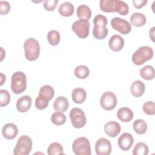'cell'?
<instances>
[{
    "mask_svg": "<svg viewBox=\"0 0 155 155\" xmlns=\"http://www.w3.org/2000/svg\"><path fill=\"white\" fill-rule=\"evenodd\" d=\"M154 27H153L150 30V37L151 38V40L154 42Z\"/></svg>",
    "mask_w": 155,
    "mask_h": 155,
    "instance_id": "60d3db41",
    "label": "cell"
},
{
    "mask_svg": "<svg viewBox=\"0 0 155 155\" xmlns=\"http://www.w3.org/2000/svg\"><path fill=\"white\" fill-rule=\"evenodd\" d=\"M133 127L134 131L138 134H144L147 130V124L142 119H138L134 121L133 124Z\"/></svg>",
    "mask_w": 155,
    "mask_h": 155,
    "instance_id": "4316f807",
    "label": "cell"
},
{
    "mask_svg": "<svg viewBox=\"0 0 155 155\" xmlns=\"http://www.w3.org/2000/svg\"><path fill=\"white\" fill-rule=\"evenodd\" d=\"M58 0H46L44 2V7L47 11L54 10L58 4Z\"/></svg>",
    "mask_w": 155,
    "mask_h": 155,
    "instance_id": "74e56055",
    "label": "cell"
},
{
    "mask_svg": "<svg viewBox=\"0 0 155 155\" xmlns=\"http://www.w3.org/2000/svg\"><path fill=\"white\" fill-rule=\"evenodd\" d=\"M60 39V34L57 30H51L47 33V41L51 45H57L59 43Z\"/></svg>",
    "mask_w": 155,
    "mask_h": 155,
    "instance_id": "1f68e13d",
    "label": "cell"
},
{
    "mask_svg": "<svg viewBox=\"0 0 155 155\" xmlns=\"http://www.w3.org/2000/svg\"><path fill=\"white\" fill-rule=\"evenodd\" d=\"M1 48V61H2V60H3V59H4V56L5 55V51L4 50V49H3V48L2 47H1L0 48Z\"/></svg>",
    "mask_w": 155,
    "mask_h": 155,
    "instance_id": "7bdbcfd3",
    "label": "cell"
},
{
    "mask_svg": "<svg viewBox=\"0 0 155 155\" xmlns=\"http://www.w3.org/2000/svg\"><path fill=\"white\" fill-rule=\"evenodd\" d=\"M76 13L79 19L88 21L91 16V11L90 7L85 4L79 5L76 10Z\"/></svg>",
    "mask_w": 155,
    "mask_h": 155,
    "instance_id": "7402d4cb",
    "label": "cell"
},
{
    "mask_svg": "<svg viewBox=\"0 0 155 155\" xmlns=\"http://www.w3.org/2000/svg\"><path fill=\"white\" fill-rule=\"evenodd\" d=\"M54 94V90L53 88L48 85H43L39 91V96L48 101H50L53 97Z\"/></svg>",
    "mask_w": 155,
    "mask_h": 155,
    "instance_id": "cb8c5ba5",
    "label": "cell"
},
{
    "mask_svg": "<svg viewBox=\"0 0 155 155\" xmlns=\"http://www.w3.org/2000/svg\"><path fill=\"white\" fill-rule=\"evenodd\" d=\"M90 24V22L88 20L79 19L73 22L71 25V29L78 37L84 39L89 35Z\"/></svg>",
    "mask_w": 155,
    "mask_h": 155,
    "instance_id": "52a82bcc",
    "label": "cell"
},
{
    "mask_svg": "<svg viewBox=\"0 0 155 155\" xmlns=\"http://www.w3.org/2000/svg\"><path fill=\"white\" fill-rule=\"evenodd\" d=\"M117 102V97L115 94L111 91L104 93L100 99L101 106L105 110H113L116 107Z\"/></svg>",
    "mask_w": 155,
    "mask_h": 155,
    "instance_id": "ba28073f",
    "label": "cell"
},
{
    "mask_svg": "<svg viewBox=\"0 0 155 155\" xmlns=\"http://www.w3.org/2000/svg\"><path fill=\"white\" fill-rule=\"evenodd\" d=\"M59 13L61 16L65 17L70 16L74 13V6L70 2H64L59 7Z\"/></svg>",
    "mask_w": 155,
    "mask_h": 155,
    "instance_id": "603a6c76",
    "label": "cell"
},
{
    "mask_svg": "<svg viewBox=\"0 0 155 155\" xmlns=\"http://www.w3.org/2000/svg\"><path fill=\"white\" fill-rule=\"evenodd\" d=\"M0 78H1V84H0V85H2L4 81H5V76H4L2 73H1L0 74Z\"/></svg>",
    "mask_w": 155,
    "mask_h": 155,
    "instance_id": "b9f144b4",
    "label": "cell"
},
{
    "mask_svg": "<svg viewBox=\"0 0 155 155\" xmlns=\"http://www.w3.org/2000/svg\"><path fill=\"white\" fill-rule=\"evenodd\" d=\"M75 76L81 79L87 78L90 74V70L88 67L84 65H81L76 67L74 69Z\"/></svg>",
    "mask_w": 155,
    "mask_h": 155,
    "instance_id": "83f0119b",
    "label": "cell"
},
{
    "mask_svg": "<svg viewBox=\"0 0 155 155\" xmlns=\"http://www.w3.org/2000/svg\"><path fill=\"white\" fill-rule=\"evenodd\" d=\"M108 30L106 26H94L93 29V36L97 39H103L108 35Z\"/></svg>",
    "mask_w": 155,
    "mask_h": 155,
    "instance_id": "484cf974",
    "label": "cell"
},
{
    "mask_svg": "<svg viewBox=\"0 0 155 155\" xmlns=\"http://www.w3.org/2000/svg\"><path fill=\"white\" fill-rule=\"evenodd\" d=\"M134 143L133 136L129 133H124L117 139V144L120 149L123 151H128Z\"/></svg>",
    "mask_w": 155,
    "mask_h": 155,
    "instance_id": "8fae6325",
    "label": "cell"
},
{
    "mask_svg": "<svg viewBox=\"0 0 155 155\" xmlns=\"http://www.w3.org/2000/svg\"><path fill=\"white\" fill-rule=\"evenodd\" d=\"M70 119L72 125L76 128H81L86 124V116L79 108H73L70 111Z\"/></svg>",
    "mask_w": 155,
    "mask_h": 155,
    "instance_id": "8992f818",
    "label": "cell"
},
{
    "mask_svg": "<svg viewBox=\"0 0 155 155\" xmlns=\"http://www.w3.org/2000/svg\"><path fill=\"white\" fill-rule=\"evenodd\" d=\"M18 133L17 126L13 123H7L2 128V134L4 138L12 140L15 138Z\"/></svg>",
    "mask_w": 155,
    "mask_h": 155,
    "instance_id": "7c38bea8",
    "label": "cell"
},
{
    "mask_svg": "<svg viewBox=\"0 0 155 155\" xmlns=\"http://www.w3.org/2000/svg\"><path fill=\"white\" fill-rule=\"evenodd\" d=\"M111 25L113 29L122 35H127L131 30V24L127 20L119 17H115L111 19Z\"/></svg>",
    "mask_w": 155,
    "mask_h": 155,
    "instance_id": "9c48e42d",
    "label": "cell"
},
{
    "mask_svg": "<svg viewBox=\"0 0 155 155\" xmlns=\"http://www.w3.org/2000/svg\"><path fill=\"white\" fill-rule=\"evenodd\" d=\"M31 139L27 135H22L18 139L13 150V154L15 155H28L31 152Z\"/></svg>",
    "mask_w": 155,
    "mask_h": 155,
    "instance_id": "277c9868",
    "label": "cell"
},
{
    "mask_svg": "<svg viewBox=\"0 0 155 155\" xmlns=\"http://www.w3.org/2000/svg\"><path fill=\"white\" fill-rule=\"evenodd\" d=\"M31 98L28 95H24L19 97L16 104V109L21 113L27 111L31 106Z\"/></svg>",
    "mask_w": 155,
    "mask_h": 155,
    "instance_id": "5bb4252c",
    "label": "cell"
},
{
    "mask_svg": "<svg viewBox=\"0 0 155 155\" xmlns=\"http://www.w3.org/2000/svg\"><path fill=\"white\" fill-rule=\"evenodd\" d=\"M140 75L145 80L150 81L154 78V70L153 66L147 65L140 70Z\"/></svg>",
    "mask_w": 155,
    "mask_h": 155,
    "instance_id": "d4e9b609",
    "label": "cell"
},
{
    "mask_svg": "<svg viewBox=\"0 0 155 155\" xmlns=\"http://www.w3.org/2000/svg\"><path fill=\"white\" fill-rule=\"evenodd\" d=\"M107 22V18L101 14L97 15L93 19L94 26H106Z\"/></svg>",
    "mask_w": 155,
    "mask_h": 155,
    "instance_id": "8d00e7d4",
    "label": "cell"
},
{
    "mask_svg": "<svg viewBox=\"0 0 155 155\" xmlns=\"http://www.w3.org/2000/svg\"><path fill=\"white\" fill-rule=\"evenodd\" d=\"M131 24L137 27H140L144 25L147 22V18L145 16L139 12L133 13L130 16Z\"/></svg>",
    "mask_w": 155,
    "mask_h": 155,
    "instance_id": "44dd1931",
    "label": "cell"
},
{
    "mask_svg": "<svg viewBox=\"0 0 155 155\" xmlns=\"http://www.w3.org/2000/svg\"><path fill=\"white\" fill-rule=\"evenodd\" d=\"M47 154L48 155H57L64 154L63 147L58 142L51 143L47 148Z\"/></svg>",
    "mask_w": 155,
    "mask_h": 155,
    "instance_id": "4dcf8cb0",
    "label": "cell"
},
{
    "mask_svg": "<svg viewBox=\"0 0 155 155\" xmlns=\"http://www.w3.org/2000/svg\"><path fill=\"white\" fill-rule=\"evenodd\" d=\"M117 118L123 122H129L134 116L132 110L128 107H122L117 112Z\"/></svg>",
    "mask_w": 155,
    "mask_h": 155,
    "instance_id": "e0dca14e",
    "label": "cell"
},
{
    "mask_svg": "<svg viewBox=\"0 0 155 155\" xmlns=\"http://www.w3.org/2000/svg\"><path fill=\"white\" fill-rule=\"evenodd\" d=\"M27 87V78L24 73L16 71L11 79V90L15 94H21L24 92Z\"/></svg>",
    "mask_w": 155,
    "mask_h": 155,
    "instance_id": "3957f363",
    "label": "cell"
},
{
    "mask_svg": "<svg viewBox=\"0 0 155 155\" xmlns=\"http://www.w3.org/2000/svg\"><path fill=\"white\" fill-rule=\"evenodd\" d=\"M142 109L145 114L148 115H154L155 114L154 102L150 101L145 102L142 106Z\"/></svg>",
    "mask_w": 155,
    "mask_h": 155,
    "instance_id": "836d02e7",
    "label": "cell"
},
{
    "mask_svg": "<svg viewBox=\"0 0 155 155\" xmlns=\"http://www.w3.org/2000/svg\"><path fill=\"white\" fill-rule=\"evenodd\" d=\"M87 97L86 91L82 88H76L71 93V98L76 104L83 103Z\"/></svg>",
    "mask_w": 155,
    "mask_h": 155,
    "instance_id": "ffe728a7",
    "label": "cell"
},
{
    "mask_svg": "<svg viewBox=\"0 0 155 155\" xmlns=\"http://www.w3.org/2000/svg\"><path fill=\"white\" fill-rule=\"evenodd\" d=\"M112 150L111 144L109 140L101 137L95 143V152L97 155H109Z\"/></svg>",
    "mask_w": 155,
    "mask_h": 155,
    "instance_id": "30bf717a",
    "label": "cell"
},
{
    "mask_svg": "<svg viewBox=\"0 0 155 155\" xmlns=\"http://www.w3.org/2000/svg\"><path fill=\"white\" fill-rule=\"evenodd\" d=\"M72 150L76 155H91V146L88 139L85 137H79L73 142Z\"/></svg>",
    "mask_w": 155,
    "mask_h": 155,
    "instance_id": "5b68a950",
    "label": "cell"
},
{
    "mask_svg": "<svg viewBox=\"0 0 155 155\" xmlns=\"http://www.w3.org/2000/svg\"><path fill=\"white\" fill-rule=\"evenodd\" d=\"M128 12H129V7L128 4L123 1L119 0L117 13H118L120 15L125 16V15H127L128 13Z\"/></svg>",
    "mask_w": 155,
    "mask_h": 155,
    "instance_id": "d590c367",
    "label": "cell"
},
{
    "mask_svg": "<svg viewBox=\"0 0 155 155\" xmlns=\"http://www.w3.org/2000/svg\"><path fill=\"white\" fill-rule=\"evenodd\" d=\"M120 124L115 121H110L104 125V131L105 134L111 137L117 136L120 132Z\"/></svg>",
    "mask_w": 155,
    "mask_h": 155,
    "instance_id": "4fadbf2b",
    "label": "cell"
},
{
    "mask_svg": "<svg viewBox=\"0 0 155 155\" xmlns=\"http://www.w3.org/2000/svg\"><path fill=\"white\" fill-rule=\"evenodd\" d=\"M153 50L151 47L147 45H143L139 47L134 52L131 59L134 64L140 65L147 61L150 60L153 57Z\"/></svg>",
    "mask_w": 155,
    "mask_h": 155,
    "instance_id": "7a4b0ae2",
    "label": "cell"
},
{
    "mask_svg": "<svg viewBox=\"0 0 155 155\" xmlns=\"http://www.w3.org/2000/svg\"><path fill=\"white\" fill-rule=\"evenodd\" d=\"M145 84L140 81H136L133 82L130 87V91L132 95L136 97L143 95L145 92Z\"/></svg>",
    "mask_w": 155,
    "mask_h": 155,
    "instance_id": "d6986e66",
    "label": "cell"
},
{
    "mask_svg": "<svg viewBox=\"0 0 155 155\" xmlns=\"http://www.w3.org/2000/svg\"><path fill=\"white\" fill-rule=\"evenodd\" d=\"M149 152L148 145L143 142H138L133 148V155H147Z\"/></svg>",
    "mask_w": 155,
    "mask_h": 155,
    "instance_id": "f1b7e54d",
    "label": "cell"
},
{
    "mask_svg": "<svg viewBox=\"0 0 155 155\" xmlns=\"http://www.w3.org/2000/svg\"><path fill=\"white\" fill-rule=\"evenodd\" d=\"M108 45L111 50L114 51H119L124 47V39L119 35H113L109 39Z\"/></svg>",
    "mask_w": 155,
    "mask_h": 155,
    "instance_id": "9a60e30c",
    "label": "cell"
},
{
    "mask_svg": "<svg viewBox=\"0 0 155 155\" xmlns=\"http://www.w3.org/2000/svg\"><path fill=\"white\" fill-rule=\"evenodd\" d=\"M51 122L56 125H62L66 121V116L62 112L56 111L51 116Z\"/></svg>",
    "mask_w": 155,
    "mask_h": 155,
    "instance_id": "f546056e",
    "label": "cell"
},
{
    "mask_svg": "<svg viewBox=\"0 0 155 155\" xmlns=\"http://www.w3.org/2000/svg\"><path fill=\"white\" fill-rule=\"evenodd\" d=\"M119 0H101L99 7L104 12H117Z\"/></svg>",
    "mask_w": 155,
    "mask_h": 155,
    "instance_id": "2e32d148",
    "label": "cell"
},
{
    "mask_svg": "<svg viewBox=\"0 0 155 155\" xmlns=\"http://www.w3.org/2000/svg\"><path fill=\"white\" fill-rule=\"evenodd\" d=\"M49 101L38 96L35 100V107L38 110L45 109L48 105Z\"/></svg>",
    "mask_w": 155,
    "mask_h": 155,
    "instance_id": "e575fe53",
    "label": "cell"
},
{
    "mask_svg": "<svg viewBox=\"0 0 155 155\" xmlns=\"http://www.w3.org/2000/svg\"><path fill=\"white\" fill-rule=\"evenodd\" d=\"M10 10V5L7 1H0V13L1 15H6Z\"/></svg>",
    "mask_w": 155,
    "mask_h": 155,
    "instance_id": "f35d334b",
    "label": "cell"
},
{
    "mask_svg": "<svg viewBox=\"0 0 155 155\" xmlns=\"http://www.w3.org/2000/svg\"><path fill=\"white\" fill-rule=\"evenodd\" d=\"M69 102L64 96H59L54 101L53 107L56 111L65 112L68 108Z\"/></svg>",
    "mask_w": 155,
    "mask_h": 155,
    "instance_id": "ac0fdd59",
    "label": "cell"
},
{
    "mask_svg": "<svg viewBox=\"0 0 155 155\" xmlns=\"http://www.w3.org/2000/svg\"><path fill=\"white\" fill-rule=\"evenodd\" d=\"M133 5L136 8H141L147 3V0H134L133 1Z\"/></svg>",
    "mask_w": 155,
    "mask_h": 155,
    "instance_id": "ab89813d",
    "label": "cell"
},
{
    "mask_svg": "<svg viewBox=\"0 0 155 155\" xmlns=\"http://www.w3.org/2000/svg\"><path fill=\"white\" fill-rule=\"evenodd\" d=\"M25 58L30 61H33L38 59L40 54V45L38 41L33 38H30L27 39L24 44Z\"/></svg>",
    "mask_w": 155,
    "mask_h": 155,
    "instance_id": "6da1fadb",
    "label": "cell"
},
{
    "mask_svg": "<svg viewBox=\"0 0 155 155\" xmlns=\"http://www.w3.org/2000/svg\"><path fill=\"white\" fill-rule=\"evenodd\" d=\"M10 101L9 92L4 89L0 90V107H5L8 104Z\"/></svg>",
    "mask_w": 155,
    "mask_h": 155,
    "instance_id": "d6a6232c",
    "label": "cell"
}]
</instances>
